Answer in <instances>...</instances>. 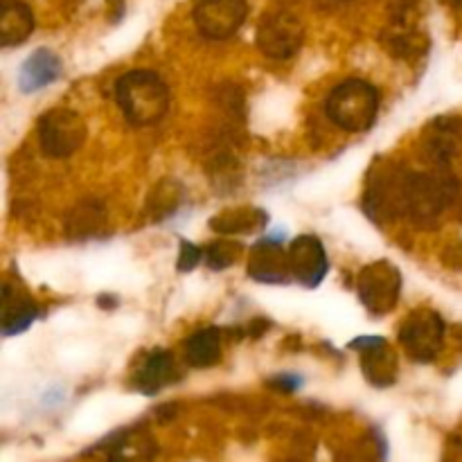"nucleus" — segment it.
Listing matches in <instances>:
<instances>
[{
    "mask_svg": "<svg viewBox=\"0 0 462 462\" xmlns=\"http://www.w3.org/2000/svg\"><path fill=\"white\" fill-rule=\"evenodd\" d=\"M116 99L122 116L134 126L162 122L170 108V88L153 70H129L116 81Z\"/></svg>",
    "mask_w": 462,
    "mask_h": 462,
    "instance_id": "nucleus-1",
    "label": "nucleus"
},
{
    "mask_svg": "<svg viewBox=\"0 0 462 462\" xmlns=\"http://www.w3.org/2000/svg\"><path fill=\"white\" fill-rule=\"evenodd\" d=\"M458 194V183L449 174V167L436 171L404 170L402 180V217H411L415 224L429 226L445 212Z\"/></svg>",
    "mask_w": 462,
    "mask_h": 462,
    "instance_id": "nucleus-2",
    "label": "nucleus"
},
{
    "mask_svg": "<svg viewBox=\"0 0 462 462\" xmlns=\"http://www.w3.org/2000/svg\"><path fill=\"white\" fill-rule=\"evenodd\" d=\"M379 90L365 79H346L329 93L325 102L329 120L347 134H364L374 125L379 113Z\"/></svg>",
    "mask_w": 462,
    "mask_h": 462,
    "instance_id": "nucleus-3",
    "label": "nucleus"
},
{
    "mask_svg": "<svg viewBox=\"0 0 462 462\" xmlns=\"http://www.w3.org/2000/svg\"><path fill=\"white\" fill-rule=\"evenodd\" d=\"M356 293L373 316L391 314L402 296V271L388 260L373 262L361 269Z\"/></svg>",
    "mask_w": 462,
    "mask_h": 462,
    "instance_id": "nucleus-4",
    "label": "nucleus"
},
{
    "mask_svg": "<svg viewBox=\"0 0 462 462\" xmlns=\"http://www.w3.org/2000/svg\"><path fill=\"white\" fill-rule=\"evenodd\" d=\"M86 140L84 117L70 108H50L39 120L41 152L50 158H68Z\"/></svg>",
    "mask_w": 462,
    "mask_h": 462,
    "instance_id": "nucleus-5",
    "label": "nucleus"
},
{
    "mask_svg": "<svg viewBox=\"0 0 462 462\" xmlns=\"http://www.w3.org/2000/svg\"><path fill=\"white\" fill-rule=\"evenodd\" d=\"M445 320L433 310H415L400 328V343L418 364H431L445 346Z\"/></svg>",
    "mask_w": 462,
    "mask_h": 462,
    "instance_id": "nucleus-6",
    "label": "nucleus"
},
{
    "mask_svg": "<svg viewBox=\"0 0 462 462\" xmlns=\"http://www.w3.org/2000/svg\"><path fill=\"white\" fill-rule=\"evenodd\" d=\"M305 41V25L296 14L287 9H275L264 14V18L257 25V48L262 54L275 61H287L296 57L298 50Z\"/></svg>",
    "mask_w": 462,
    "mask_h": 462,
    "instance_id": "nucleus-7",
    "label": "nucleus"
},
{
    "mask_svg": "<svg viewBox=\"0 0 462 462\" xmlns=\"http://www.w3.org/2000/svg\"><path fill=\"white\" fill-rule=\"evenodd\" d=\"M246 16V0H197L192 9L197 30L215 41H224L239 32Z\"/></svg>",
    "mask_w": 462,
    "mask_h": 462,
    "instance_id": "nucleus-8",
    "label": "nucleus"
},
{
    "mask_svg": "<svg viewBox=\"0 0 462 462\" xmlns=\"http://www.w3.org/2000/svg\"><path fill=\"white\" fill-rule=\"evenodd\" d=\"M350 347L359 352L361 370L373 386L388 388L397 382L400 361L382 337H359L350 343Z\"/></svg>",
    "mask_w": 462,
    "mask_h": 462,
    "instance_id": "nucleus-9",
    "label": "nucleus"
},
{
    "mask_svg": "<svg viewBox=\"0 0 462 462\" xmlns=\"http://www.w3.org/2000/svg\"><path fill=\"white\" fill-rule=\"evenodd\" d=\"M289 253V271L291 278L298 280L302 287H319L329 271L328 253L323 242L314 235H300L293 239L287 248Z\"/></svg>",
    "mask_w": 462,
    "mask_h": 462,
    "instance_id": "nucleus-10",
    "label": "nucleus"
},
{
    "mask_svg": "<svg viewBox=\"0 0 462 462\" xmlns=\"http://www.w3.org/2000/svg\"><path fill=\"white\" fill-rule=\"evenodd\" d=\"M180 379L176 356L170 350H152L143 356L140 365L135 368L131 383L143 395H156L162 388L171 386Z\"/></svg>",
    "mask_w": 462,
    "mask_h": 462,
    "instance_id": "nucleus-11",
    "label": "nucleus"
},
{
    "mask_svg": "<svg viewBox=\"0 0 462 462\" xmlns=\"http://www.w3.org/2000/svg\"><path fill=\"white\" fill-rule=\"evenodd\" d=\"M248 275L262 284H284L291 280L289 253L278 239H260L248 255Z\"/></svg>",
    "mask_w": 462,
    "mask_h": 462,
    "instance_id": "nucleus-12",
    "label": "nucleus"
},
{
    "mask_svg": "<svg viewBox=\"0 0 462 462\" xmlns=\"http://www.w3.org/2000/svg\"><path fill=\"white\" fill-rule=\"evenodd\" d=\"M424 152L433 167H449V162L462 152V120L460 117H438L431 120L424 134Z\"/></svg>",
    "mask_w": 462,
    "mask_h": 462,
    "instance_id": "nucleus-13",
    "label": "nucleus"
},
{
    "mask_svg": "<svg viewBox=\"0 0 462 462\" xmlns=\"http://www.w3.org/2000/svg\"><path fill=\"white\" fill-rule=\"evenodd\" d=\"M63 72V63L52 50L41 48L25 59L18 72V86L23 93H36L57 81Z\"/></svg>",
    "mask_w": 462,
    "mask_h": 462,
    "instance_id": "nucleus-14",
    "label": "nucleus"
},
{
    "mask_svg": "<svg viewBox=\"0 0 462 462\" xmlns=\"http://www.w3.org/2000/svg\"><path fill=\"white\" fill-rule=\"evenodd\" d=\"M39 316V307L34 305L30 296L21 289H14L12 284L3 287V334L5 337H16L25 332Z\"/></svg>",
    "mask_w": 462,
    "mask_h": 462,
    "instance_id": "nucleus-15",
    "label": "nucleus"
},
{
    "mask_svg": "<svg viewBox=\"0 0 462 462\" xmlns=\"http://www.w3.org/2000/svg\"><path fill=\"white\" fill-rule=\"evenodd\" d=\"M34 32V14L21 0H5L0 9V45L14 48L25 43Z\"/></svg>",
    "mask_w": 462,
    "mask_h": 462,
    "instance_id": "nucleus-16",
    "label": "nucleus"
},
{
    "mask_svg": "<svg viewBox=\"0 0 462 462\" xmlns=\"http://www.w3.org/2000/svg\"><path fill=\"white\" fill-rule=\"evenodd\" d=\"M269 217L262 208H233V210H224L210 219V228L221 235H251L257 230L266 228Z\"/></svg>",
    "mask_w": 462,
    "mask_h": 462,
    "instance_id": "nucleus-17",
    "label": "nucleus"
},
{
    "mask_svg": "<svg viewBox=\"0 0 462 462\" xmlns=\"http://www.w3.org/2000/svg\"><path fill=\"white\" fill-rule=\"evenodd\" d=\"M185 364L192 368H212L221 361V332L217 328H206L194 332L183 347Z\"/></svg>",
    "mask_w": 462,
    "mask_h": 462,
    "instance_id": "nucleus-18",
    "label": "nucleus"
},
{
    "mask_svg": "<svg viewBox=\"0 0 462 462\" xmlns=\"http://www.w3.org/2000/svg\"><path fill=\"white\" fill-rule=\"evenodd\" d=\"M156 454L158 445L152 433L134 429L113 442L111 451H108V462H153Z\"/></svg>",
    "mask_w": 462,
    "mask_h": 462,
    "instance_id": "nucleus-19",
    "label": "nucleus"
},
{
    "mask_svg": "<svg viewBox=\"0 0 462 462\" xmlns=\"http://www.w3.org/2000/svg\"><path fill=\"white\" fill-rule=\"evenodd\" d=\"M104 210L95 201L81 203L79 208L70 212L68 217V233L72 237H88V235L95 233L99 224H102Z\"/></svg>",
    "mask_w": 462,
    "mask_h": 462,
    "instance_id": "nucleus-20",
    "label": "nucleus"
},
{
    "mask_svg": "<svg viewBox=\"0 0 462 462\" xmlns=\"http://www.w3.org/2000/svg\"><path fill=\"white\" fill-rule=\"evenodd\" d=\"M242 257V246L230 239H219L206 248V262L212 271H224Z\"/></svg>",
    "mask_w": 462,
    "mask_h": 462,
    "instance_id": "nucleus-21",
    "label": "nucleus"
},
{
    "mask_svg": "<svg viewBox=\"0 0 462 462\" xmlns=\"http://www.w3.org/2000/svg\"><path fill=\"white\" fill-rule=\"evenodd\" d=\"M180 199V188H176L174 183H162L161 189L158 192H153L152 197V212L153 215L161 219V217H167L171 215V210L176 208V203H179Z\"/></svg>",
    "mask_w": 462,
    "mask_h": 462,
    "instance_id": "nucleus-22",
    "label": "nucleus"
},
{
    "mask_svg": "<svg viewBox=\"0 0 462 462\" xmlns=\"http://www.w3.org/2000/svg\"><path fill=\"white\" fill-rule=\"evenodd\" d=\"M179 248L180 251H179V260H176V269L183 271V273L192 271L194 266L206 257V253H203L199 246H194L192 242H188V239H180Z\"/></svg>",
    "mask_w": 462,
    "mask_h": 462,
    "instance_id": "nucleus-23",
    "label": "nucleus"
},
{
    "mask_svg": "<svg viewBox=\"0 0 462 462\" xmlns=\"http://www.w3.org/2000/svg\"><path fill=\"white\" fill-rule=\"evenodd\" d=\"M302 383L300 377L296 374H280L278 379H273V386H278L282 393H293Z\"/></svg>",
    "mask_w": 462,
    "mask_h": 462,
    "instance_id": "nucleus-24",
    "label": "nucleus"
},
{
    "mask_svg": "<svg viewBox=\"0 0 462 462\" xmlns=\"http://www.w3.org/2000/svg\"><path fill=\"white\" fill-rule=\"evenodd\" d=\"M447 5H449V7H462V0H445Z\"/></svg>",
    "mask_w": 462,
    "mask_h": 462,
    "instance_id": "nucleus-25",
    "label": "nucleus"
},
{
    "mask_svg": "<svg viewBox=\"0 0 462 462\" xmlns=\"http://www.w3.org/2000/svg\"><path fill=\"white\" fill-rule=\"evenodd\" d=\"M284 3H293V0H284Z\"/></svg>",
    "mask_w": 462,
    "mask_h": 462,
    "instance_id": "nucleus-26",
    "label": "nucleus"
}]
</instances>
